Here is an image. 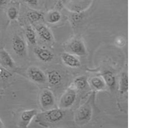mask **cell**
I'll return each instance as SVG.
<instances>
[{
  "instance_id": "cell-1",
  "label": "cell",
  "mask_w": 160,
  "mask_h": 128,
  "mask_svg": "<svg viewBox=\"0 0 160 128\" xmlns=\"http://www.w3.org/2000/svg\"><path fill=\"white\" fill-rule=\"evenodd\" d=\"M96 93L92 92L81 106L77 110L74 116L75 123L79 126L88 124L92 120L95 110L98 109L96 105Z\"/></svg>"
},
{
  "instance_id": "cell-2",
  "label": "cell",
  "mask_w": 160,
  "mask_h": 128,
  "mask_svg": "<svg viewBox=\"0 0 160 128\" xmlns=\"http://www.w3.org/2000/svg\"><path fill=\"white\" fill-rule=\"evenodd\" d=\"M128 73L127 66H125L119 76L115 100L118 110L123 113L128 111Z\"/></svg>"
},
{
  "instance_id": "cell-3",
  "label": "cell",
  "mask_w": 160,
  "mask_h": 128,
  "mask_svg": "<svg viewBox=\"0 0 160 128\" xmlns=\"http://www.w3.org/2000/svg\"><path fill=\"white\" fill-rule=\"evenodd\" d=\"M58 108L52 109L38 113L35 117V122L38 125L50 128L60 123L66 116V110Z\"/></svg>"
},
{
  "instance_id": "cell-4",
  "label": "cell",
  "mask_w": 160,
  "mask_h": 128,
  "mask_svg": "<svg viewBox=\"0 0 160 128\" xmlns=\"http://www.w3.org/2000/svg\"><path fill=\"white\" fill-rule=\"evenodd\" d=\"M88 71L93 74L88 78V84L92 91L96 93L103 92L109 94L108 87L98 68L94 69H89Z\"/></svg>"
},
{
  "instance_id": "cell-5",
  "label": "cell",
  "mask_w": 160,
  "mask_h": 128,
  "mask_svg": "<svg viewBox=\"0 0 160 128\" xmlns=\"http://www.w3.org/2000/svg\"><path fill=\"white\" fill-rule=\"evenodd\" d=\"M78 91L71 84L61 96L58 108L68 110L71 108L76 101Z\"/></svg>"
},
{
  "instance_id": "cell-6",
  "label": "cell",
  "mask_w": 160,
  "mask_h": 128,
  "mask_svg": "<svg viewBox=\"0 0 160 128\" xmlns=\"http://www.w3.org/2000/svg\"><path fill=\"white\" fill-rule=\"evenodd\" d=\"M55 98L53 92L48 89H44L40 93L39 101L43 111L48 110L54 107L55 104Z\"/></svg>"
},
{
  "instance_id": "cell-7",
  "label": "cell",
  "mask_w": 160,
  "mask_h": 128,
  "mask_svg": "<svg viewBox=\"0 0 160 128\" xmlns=\"http://www.w3.org/2000/svg\"><path fill=\"white\" fill-rule=\"evenodd\" d=\"M68 47L71 53L77 57H83L87 54L85 45L81 38H73L68 43Z\"/></svg>"
},
{
  "instance_id": "cell-8",
  "label": "cell",
  "mask_w": 160,
  "mask_h": 128,
  "mask_svg": "<svg viewBox=\"0 0 160 128\" xmlns=\"http://www.w3.org/2000/svg\"><path fill=\"white\" fill-rule=\"evenodd\" d=\"M27 74L30 79L36 83L43 84L47 82L46 74L37 67H30L28 69Z\"/></svg>"
},
{
  "instance_id": "cell-9",
  "label": "cell",
  "mask_w": 160,
  "mask_h": 128,
  "mask_svg": "<svg viewBox=\"0 0 160 128\" xmlns=\"http://www.w3.org/2000/svg\"><path fill=\"white\" fill-rule=\"evenodd\" d=\"M38 113L37 110L35 109L23 111L20 117L19 127L22 128L28 127Z\"/></svg>"
},
{
  "instance_id": "cell-10",
  "label": "cell",
  "mask_w": 160,
  "mask_h": 128,
  "mask_svg": "<svg viewBox=\"0 0 160 128\" xmlns=\"http://www.w3.org/2000/svg\"><path fill=\"white\" fill-rule=\"evenodd\" d=\"M61 59L65 66L71 68H78L81 65V62L78 57L71 53H62L61 55Z\"/></svg>"
},
{
  "instance_id": "cell-11",
  "label": "cell",
  "mask_w": 160,
  "mask_h": 128,
  "mask_svg": "<svg viewBox=\"0 0 160 128\" xmlns=\"http://www.w3.org/2000/svg\"><path fill=\"white\" fill-rule=\"evenodd\" d=\"M33 52L37 58L44 63L51 62L54 58V54L50 50L41 47L34 48Z\"/></svg>"
},
{
  "instance_id": "cell-12",
  "label": "cell",
  "mask_w": 160,
  "mask_h": 128,
  "mask_svg": "<svg viewBox=\"0 0 160 128\" xmlns=\"http://www.w3.org/2000/svg\"><path fill=\"white\" fill-rule=\"evenodd\" d=\"M12 46L13 50L17 54L20 56L24 55L26 50L25 44L19 36L16 35L13 37Z\"/></svg>"
},
{
  "instance_id": "cell-13",
  "label": "cell",
  "mask_w": 160,
  "mask_h": 128,
  "mask_svg": "<svg viewBox=\"0 0 160 128\" xmlns=\"http://www.w3.org/2000/svg\"><path fill=\"white\" fill-rule=\"evenodd\" d=\"M47 82L52 86L59 85L62 80V77L60 72L56 70L48 71L46 74Z\"/></svg>"
},
{
  "instance_id": "cell-14",
  "label": "cell",
  "mask_w": 160,
  "mask_h": 128,
  "mask_svg": "<svg viewBox=\"0 0 160 128\" xmlns=\"http://www.w3.org/2000/svg\"><path fill=\"white\" fill-rule=\"evenodd\" d=\"M72 85L78 91H83L86 89L91 91L88 84V78L85 76L77 77L74 80Z\"/></svg>"
},
{
  "instance_id": "cell-15",
  "label": "cell",
  "mask_w": 160,
  "mask_h": 128,
  "mask_svg": "<svg viewBox=\"0 0 160 128\" xmlns=\"http://www.w3.org/2000/svg\"><path fill=\"white\" fill-rule=\"evenodd\" d=\"M37 31L39 36L45 42H50L52 40V34L50 30L46 25H40L37 28Z\"/></svg>"
},
{
  "instance_id": "cell-16",
  "label": "cell",
  "mask_w": 160,
  "mask_h": 128,
  "mask_svg": "<svg viewBox=\"0 0 160 128\" xmlns=\"http://www.w3.org/2000/svg\"><path fill=\"white\" fill-rule=\"evenodd\" d=\"M62 18L61 13L58 11L52 10L47 14V21L49 23L54 24L59 22Z\"/></svg>"
},
{
  "instance_id": "cell-17",
  "label": "cell",
  "mask_w": 160,
  "mask_h": 128,
  "mask_svg": "<svg viewBox=\"0 0 160 128\" xmlns=\"http://www.w3.org/2000/svg\"><path fill=\"white\" fill-rule=\"evenodd\" d=\"M0 57L3 63L6 66L10 68H13L14 66V61L7 51H2L0 53Z\"/></svg>"
},
{
  "instance_id": "cell-18",
  "label": "cell",
  "mask_w": 160,
  "mask_h": 128,
  "mask_svg": "<svg viewBox=\"0 0 160 128\" xmlns=\"http://www.w3.org/2000/svg\"><path fill=\"white\" fill-rule=\"evenodd\" d=\"M26 36L29 42L32 45L37 43V37L35 30L31 27L27 28L25 32Z\"/></svg>"
},
{
  "instance_id": "cell-19",
  "label": "cell",
  "mask_w": 160,
  "mask_h": 128,
  "mask_svg": "<svg viewBox=\"0 0 160 128\" xmlns=\"http://www.w3.org/2000/svg\"><path fill=\"white\" fill-rule=\"evenodd\" d=\"M27 17L29 21L32 22H37L42 19L43 17L42 13L37 11L29 12Z\"/></svg>"
},
{
  "instance_id": "cell-20",
  "label": "cell",
  "mask_w": 160,
  "mask_h": 128,
  "mask_svg": "<svg viewBox=\"0 0 160 128\" xmlns=\"http://www.w3.org/2000/svg\"><path fill=\"white\" fill-rule=\"evenodd\" d=\"M12 76L11 73L4 67L0 66V78L3 79H7Z\"/></svg>"
},
{
  "instance_id": "cell-21",
  "label": "cell",
  "mask_w": 160,
  "mask_h": 128,
  "mask_svg": "<svg viewBox=\"0 0 160 128\" xmlns=\"http://www.w3.org/2000/svg\"><path fill=\"white\" fill-rule=\"evenodd\" d=\"M8 16L11 20H14L17 17L18 12L16 9L14 7H11L9 9L8 12Z\"/></svg>"
},
{
  "instance_id": "cell-22",
  "label": "cell",
  "mask_w": 160,
  "mask_h": 128,
  "mask_svg": "<svg viewBox=\"0 0 160 128\" xmlns=\"http://www.w3.org/2000/svg\"><path fill=\"white\" fill-rule=\"evenodd\" d=\"M29 4L33 6H37L38 3V0H26Z\"/></svg>"
},
{
  "instance_id": "cell-23",
  "label": "cell",
  "mask_w": 160,
  "mask_h": 128,
  "mask_svg": "<svg viewBox=\"0 0 160 128\" xmlns=\"http://www.w3.org/2000/svg\"><path fill=\"white\" fill-rule=\"evenodd\" d=\"M7 2V0H0V6L5 4Z\"/></svg>"
},
{
  "instance_id": "cell-24",
  "label": "cell",
  "mask_w": 160,
  "mask_h": 128,
  "mask_svg": "<svg viewBox=\"0 0 160 128\" xmlns=\"http://www.w3.org/2000/svg\"><path fill=\"white\" fill-rule=\"evenodd\" d=\"M68 1L69 0H59V3L61 5H62Z\"/></svg>"
},
{
  "instance_id": "cell-25",
  "label": "cell",
  "mask_w": 160,
  "mask_h": 128,
  "mask_svg": "<svg viewBox=\"0 0 160 128\" xmlns=\"http://www.w3.org/2000/svg\"><path fill=\"white\" fill-rule=\"evenodd\" d=\"M4 124L1 118H0V128H4Z\"/></svg>"
}]
</instances>
